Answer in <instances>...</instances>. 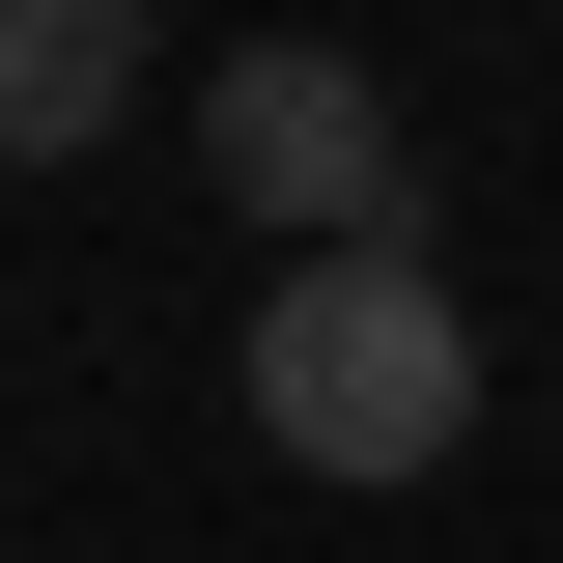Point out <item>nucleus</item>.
Returning a JSON list of instances; mask_svg holds the SVG:
<instances>
[{
    "label": "nucleus",
    "instance_id": "1",
    "mask_svg": "<svg viewBox=\"0 0 563 563\" xmlns=\"http://www.w3.org/2000/svg\"><path fill=\"white\" fill-rule=\"evenodd\" d=\"M254 451H310V479H451V451H479L451 282H422V254H282V310H254Z\"/></svg>",
    "mask_w": 563,
    "mask_h": 563
},
{
    "label": "nucleus",
    "instance_id": "2",
    "mask_svg": "<svg viewBox=\"0 0 563 563\" xmlns=\"http://www.w3.org/2000/svg\"><path fill=\"white\" fill-rule=\"evenodd\" d=\"M198 169L282 225V254H395V85H366L339 29H254V57H198Z\"/></svg>",
    "mask_w": 563,
    "mask_h": 563
},
{
    "label": "nucleus",
    "instance_id": "3",
    "mask_svg": "<svg viewBox=\"0 0 563 563\" xmlns=\"http://www.w3.org/2000/svg\"><path fill=\"white\" fill-rule=\"evenodd\" d=\"M113 113H141V0H0V141L29 169H85Z\"/></svg>",
    "mask_w": 563,
    "mask_h": 563
}]
</instances>
